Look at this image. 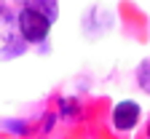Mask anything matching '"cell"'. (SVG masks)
I'll return each mask as SVG.
<instances>
[{
    "label": "cell",
    "instance_id": "cell-1",
    "mask_svg": "<svg viewBox=\"0 0 150 139\" xmlns=\"http://www.w3.org/2000/svg\"><path fill=\"white\" fill-rule=\"evenodd\" d=\"M56 16H59V3L54 0H27L22 3L16 13V30L22 35V43H43Z\"/></svg>",
    "mask_w": 150,
    "mask_h": 139
},
{
    "label": "cell",
    "instance_id": "cell-2",
    "mask_svg": "<svg viewBox=\"0 0 150 139\" xmlns=\"http://www.w3.org/2000/svg\"><path fill=\"white\" fill-rule=\"evenodd\" d=\"M110 121H112V128L118 134H131L137 128V123L142 121L139 102H134V99H121V102H115V107L110 112Z\"/></svg>",
    "mask_w": 150,
    "mask_h": 139
},
{
    "label": "cell",
    "instance_id": "cell-3",
    "mask_svg": "<svg viewBox=\"0 0 150 139\" xmlns=\"http://www.w3.org/2000/svg\"><path fill=\"white\" fill-rule=\"evenodd\" d=\"M137 80H139V88L150 94V59H145V62L139 64V70H137Z\"/></svg>",
    "mask_w": 150,
    "mask_h": 139
},
{
    "label": "cell",
    "instance_id": "cell-4",
    "mask_svg": "<svg viewBox=\"0 0 150 139\" xmlns=\"http://www.w3.org/2000/svg\"><path fill=\"white\" fill-rule=\"evenodd\" d=\"M64 112H75V99H62V115Z\"/></svg>",
    "mask_w": 150,
    "mask_h": 139
},
{
    "label": "cell",
    "instance_id": "cell-5",
    "mask_svg": "<svg viewBox=\"0 0 150 139\" xmlns=\"http://www.w3.org/2000/svg\"><path fill=\"white\" fill-rule=\"evenodd\" d=\"M147 139H150V123H147Z\"/></svg>",
    "mask_w": 150,
    "mask_h": 139
}]
</instances>
